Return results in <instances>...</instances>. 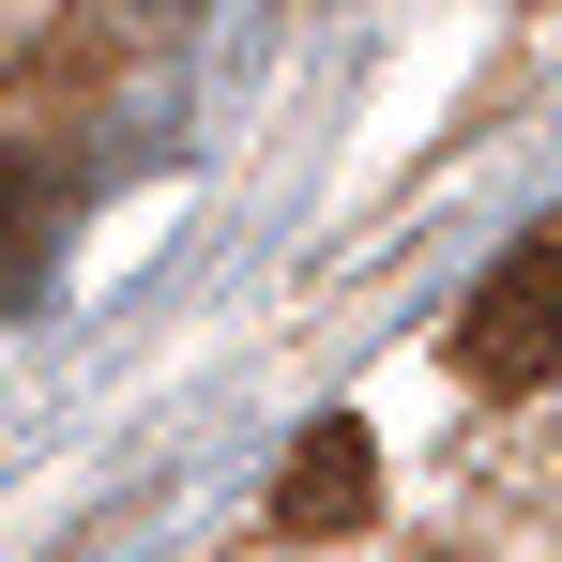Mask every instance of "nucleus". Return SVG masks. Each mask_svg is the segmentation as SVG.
I'll list each match as a JSON object with an SVG mask.
<instances>
[{"label": "nucleus", "instance_id": "obj_3", "mask_svg": "<svg viewBox=\"0 0 562 562\" xmlns=\"http://www.w3.org/2000/svg\"><path fill=\"white\" fill-rule=\"evenodd\" d=\"M31 228H46V168H31V153H0V259H15Z\"/></svg>", "mask_w": 562, "mask_h": 562}, {"label": "nucleus", "instance_id": "obj_2", "mask_svg": "<svg viewBox=\"0 0 562 562\" xmlns=\"http://www.w3.org/2000/svg\"><path fill=\"white\" fill-rule=\"evenodd\" d=\"M366 502H380V441L350 411H319V426L289 441V471H274V532L289 548H335V532H366Z\"/></svg>", "mask_w": 562, "mask_h": 562}, {"label": "nucleus", "instance_id": "obj_1", "mask_svg": "<svg viewBox=\"0 0 562 562\" xmlns=\"http://www.w3.org/2000/svg\"><path fill=\"white\" fill-rule=\"evenodd\" d=\"M457 366H471V395H532V380H562V228H548V244H517L502 274L471 289Z\"/></svg>", "mask_w": 562, "mask_h": 562}]
</instances>
